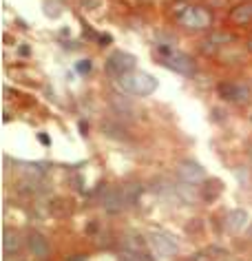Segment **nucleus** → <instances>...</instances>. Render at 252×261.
<instances>
[{"mask_svg": "<svg viewBox=\"0 0 252 261\" xmlns=\"http://www.w3.org/2000/svg\"><path fill=\"white\" fill-rule=\"evenodd\" d=\"M175 14H177L179 22H182L186 29H193V31L208 29L210 22H212L210 11H206L201 7H190V5H184V3L175 5Z\"/></svg>", "mask_w": 252, "mask_h": 261, "instance_id": "nucleus-1", "label": "nucleus"}, {"mask_svg": "<svg viewBox=\"0 0 252 261\" xmlns=\"http://www.w3.org/2000/svg\"><path fill=\"white\" fill-rule=\"evenodd\" d=\"M120 86L124 89L126 93H131V96H150V93L157 89V80H155L150 73L146 71H133V73H128L124 77H120Z\"/></svg>", "mask_w": 252, "mask_h": 261, "instance_id": "nucleus-2", "label": "nucleus"}, {"mask_svg": "<svg viewBox=\"0 0 252 261\" xmlns=\"http://www.w3.org/2000/svg\"><path fill=\"white\" fill-rule=\"evenodd\" d=\"M159 53H161V64L173 69L175 73H182V75H193L197 71V64L190 55L182 53V51H173L171 47H159Z\"/></svg>", "mask_w": 252, "mask_h": 261, "instance_id": "nucleus-3", "label": "nucleus"}, {"mask_svg": "<svg viewBox=\"0 0 252 261\" xmlns=\"http://www.w3.org/2000/svg\"><path fill=\"white\" fill-rule=\"evenodd\" d=\"M135 55L133 53H126V51H113L106 58V64H104V71L109 73L111 77H115V80H120V77H124L128 73H133L135 71Z\"/></svg>", "mask_w": 252, "mask_h": 261, "instance_id": "nucleus-4", "label": "nucleus"}, {"mask_svg": "<svg viewBox=\"0 0 252 261\" xmlns=\"http://www.w3.org/2000/svg\"><path fill=\"white\" fill-rule=\"evenodd\" d=\"M217 96L226 102H248L250 100V89L239 82H219L217 84Z\"/></svg>", "mask_w": 252, "mask_h": 261, "instance_id": "nucleus-5", "label": "nucleus"}, {"mask_svg": "<svg viewBox=\"0 0 252 261\" xmlns=\"http://www.w3.org/2000/svg\"><path fill=\"white\" fill-rule=\"evenodd\" d=\"M177 177L188 186H195L199 182L206 180V170L201 168V164H197L195 159H184L177 164Z\"/></svg>", "mask_w": 252, "mask_h": 261, "instance_id": "nucleus-6", "label": "nucleus"}, {"mask_svg": "<svg viewBox=\"0 0 252 261\" xmlns=\"http://www.w3.org/2000/svg\"><path fill=\"white\" fill-rule=\"evenodd\" d=\"M27 246H29V252L36 261H49V257H51V246L44 239L42 232H38V230L27 232Z\"/></svg>", "mask_w": 252, "mask_h": 261, "instance_id": "nucleus-7", "label": "nucleus"}, {"mask_svg": "<svg viewBox=\"0 0 252 261\" xmlns=\"http://www.w3.org/2000/svg\"><path fill=\"white\" fill-rule=\"evenodd\" d=\"M102 206H104L106 213H111V215H117V213H122L126 206H131V204H128L124 186L122 188H109V191L104 193V197H102Z\"/></svg>", "mask_w": 252, "mask_h": 261, "instance_id": "nucleus-8", "label": "nucleus"}, {"mask_svg": "<svg viewBox=\"0 0 252 261\" xmlns=\"http://www.w3.org/2000/svg\"><path fill=\"white\" fill-rule=\"evenodd\" d=\"M122 248H124V254H135L137 261L146 254V239L137 232H126L122 237Z\"/></svg>", "mask_w": 252, "mask_h": 261, "instance_id": "nucleus-9", "label": "nucleus"}, {"mask_svg": "<svg viewBox=\"0 0 252 261\" xmlns=\"http://www.w3.org/2000/svg\"><path fill=\"white\" fill-rule=\"evenodd\" d=\"M148 237H150V243H153V248H155V250H157L159 254H164V257H173V254L177 252V243L173 241V237L166 235V232L153 230Z\"/></svg>", "mask_w": 252, "mask_h": 261, "instance_id": "nucleus-10", "label": "nucleus"}, {"mask_svg": "<svg viewBox=\"0 0 252 261\" xmlns=\"http://www.w3.org/2000/svg\"><path fill=\"white\" fill-rule=\"evenodd\" d=\"M230 40H232V36L228 31H212L210 36L201 42V51H204V53H217L219 49L228 47Z\"/></svg>", "mask_w": 252, "mask_h": 261, "instance_id": "nucleus-11", "label": "nucleus"}, {"mask_svg": "<svg viewBox=\"0 0 252 261\" xmlns=\"http://www.w3.org/2000/svg\"><path fill=\"white\" fill-rule=\"evenodd\" d=\"M245 224H248V213H245L243 208H234L228 213L226 217V226L230 228L232 232H241L245 228Z\"/></svg>", "mask_w": 252, "mask_h": 261, "instance_id": "nucleus-12", "label": "nucleus"}, {"mask_svg": "<svg viewBox=\"0 0 252 261\" xmlns=\"http://www.w3.org/2000/svg\"><path fill=\"white\" fill-rule=\"evenodd\" d=\"M230 20L234 25H250L252 22V0L250 3H241L230 11Z\"/></svg>", "mask_w": 252, "mask_h": 261, "instance_id": "nucleus-13", "label": "nucleus"}, {"mask_svg": "<svg viewBox=\"0 0 252 261\" xmlns=\"http://www.w3.org/2000/svg\"><path fill=\"white\" fill-rule=\"evenodd\" d=\"M49 213L58 219H64L66 215L73 213V206H71V199H64V197H55L51 204H49Z\"/></svg>", "mask_w": 252, "mask_h": 261, "instance_id": "nucleus-14", "label": "nucleus"}, {"mask_svg": "<svg viewBox=\"0 0 252 261\" xmlns=\"http://www.w3.org/2000/svg\"><path fill=\"white\" fill-rule=\"evenodd\" d=\"M18 250H20V237L16 235L14 230H5L3 232V252H5V257L18 254Z\"/></svg>", "mask_w": 252, "mask_h": 261, "instance_id": "nucleus-15", "label": "nucleus"}, {"mask_svg": "<svg viewBox=\"0 0 252 261\" xmlns=\"http://www.w3.org/2000/svg\"><path fill=\"white\" fill-rule=\"evenodd\" d=\"M221 191H223L221 182L219 180H210V182H206L204 184V188H201V199H204V202H215V199L221 195Z\"/></svg>", "mask_w": 252, "mask_h": 261, "instance_id": "nucleus-16", "label": "nucleus"}, {"mask_svg": "<svg viewBox=\"0 0 252 261\" xmlns=\"http://www.w3.org/2000/svg\"><path fill=\"white\" fill-rule=\"evenodd\" d=\"M102 131L106 133V135L115 137V140H126L124 129H122V126H117V124H113V122H102Z\"/></svg>", "mask_w": 252, "mask_h": 261, "instance_id": "nucleus-17", "label": "nucleus"}, {"mask_svg": "<svg viewBox=\"0 0 252 261\" xmlns=\"http://www.w3.org/2000/svg\"><path fill=\"white\" fill-rule=\"evenodd\" d=\"M77 69H80V71H89V69H91V62H89V60H84V62L77 64Z\"/></svg>", "mask_w": 252, "mask_h": 261, "instance_id": "nucleus-18", "label": "nucleus"}, {"mask_svg": "<svg viewBox=\"0 0 252 261\" xmlns=\"http://www.w3.org/2000/svg\"><path fill=\"white\" fill-rule=\"evenodd\" d=\"M38 140H40L42 144H51V140H49V137L44 135V133H40V135H38Z\"/></svg>", "mask_w": 252, "mask_h": 261, "instance_id": "nucleus-19", "label": "nucleus"}, {"mask_svg": "<svg viewBox=\"0 0 252 261\" xmlns=\"http://www.w3.org/2000/svg\"><path fill=\"white\" fill-rule=\"evenodd\" d=\"M84 3H89V5H91V9H98V5H100L98 0H82V5H84Z\"/></svg>", "mask_w": 252, "mask_h": 261, "instance_id": "nucleus-20", "label": "nucleus"}, {"mask_svg": "<svg viewBox=\"0 0 252 261\" xmlns=\"http://www.w3.org/2000/svg\"><path fill=\"white\" fill-rule=\"evenodd\" d=\"M111 42V36H102L100 38V44H109Z\"/></svg>", "mask_w": 252, "mask_h": 261, "instance_id": "nucleus-21", "label": "nucleus"}, {"mask_svg": "<svg viewBox=\"0 0 252 261\" xmlns=\"http://www.w3.org/2000/svg\"><path fill=\"white\" fill-rule=\"evenodd\" d=\"M245 47H248V51H252V36L248 38V42H245Z\"/></svg>", "mask_w": 252, "mask_h": 261, "instance_id": "nucleus-22", "label": "nucleus"}, {"mask_svg": "<svg viewBox=\"0 0 252 261\" xmlns=\"http://www.w3.org/2000/svg\"><path fill=\"white\" fill-rule=\"evenodd\" d=\"M71 261H82V259H71Z\"/></svg>", "mask_w": 252, "mask_h": 261, "instance_id": "nucleus-23", "label": "nucleus"}]
</instances>
